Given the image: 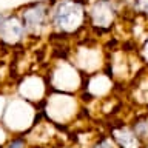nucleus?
<instances>
[{"label": "nucleus", "mask_w": 148, "mask_h": 148, "mask_svg": "<svg viewBox=\"0 0 148 148\" xmlns=\"http://www.w3.org/2000/svg\"><path fill=\"white\" fill-rule=\"evenodd\" d=\"M49 26L60 37L79 34L88 26L86 0H51Z\"/></svg>", "instance_id": "nucleus-1"}, {"label": "nucleus", "mask_w": 148, "mask_h": 148, "mask_svg": "<svg viewBox=\"0 0 148 148\" xmlns=\"http://www.w3.org/2000/svg\"><path fill=\"white\" fill-rule=\"evenodd\" d=\"M29 148H56L54 145H36V147H29Z\"/></svg>", "instance_id": "nucleus-12"}, {"label": "nucleus", "mask_w": 148, "mask_h": 148, "mask_svg": "<svg viewBox=\"0 0 148 148\" xmlns=\"http://www.w3.org/2000/svg\"><path fill=\"white\" fill-rule=\"evenodd\" d=\"M108 136L113 139L116 148H145L147 145L136 136L130 123L119 122L110 127Z\"/></svg>", "instance_id": "nucleus-6"}, {"label": "nucleus", "mask_w": 148, "mask_h": 148, "mask_svg": "<svg viewBox=\"0 0 148 148\" xmlns=\"http://www.w3.org/2000/svg\"><path fill=\"white\" fill-rule=\"evenodd\" d=\"M49 12H51V2H46V0L23 5L17 11V14L22 18L28 39L37 40L51 31Z\"/></svg>", "instance_id": "nucleus-2"}, {"label": "nucleus", "mask_w": 148, "mask_h": 148, "mask_svg": "<svg viewBox=\"0 0 148 148\" xmlns=\"http://www.w3.org/2000/svg\"><path fill=\"white\" fill-rule=\"evenodd\" d=\"M8 14H5V12H0V26L3 25V22H5V18H6Z\"/></svg>", "instance_id": "nucleus-11"}, {"label": "nucleus", "mask_w": 148, "mask_h": 148, "mask_svg": "<svg viewBox=\"0 0 148 148\" xmlns=\"http://www.w3.org/2000/svg\"><path fill=\"white\" fill-rule=\"evenodd\" d=\"M2 148H29V142H28L25 133H23V134H17V136L9 137Z\"/></svg>", "instance_id": "nucleus-8"}, {"label": "nucleus", "mask_w": 148, "mask_h": 148, "mask_svg": "<svg viewBox=\"0 0 148 148\" xmlns=\"http://www.w3.org/2000/svg\"><path fill=\"white\" fill-rule=\"evenodd\" d=\"M131 2V11L139 17L148 20V0H130Z\"/></svg>", "instance_id": "nucleus-10"}, {"label": "nucleus", "mask_w": 148, "mask_h": 148, "mask_svg": "<svg viewBox=\"0 0 148 148\" xmlns=\"http://www.w3.org/2000/svg\"><path fill=\"white\" fill-rule=\"evenodd\" d=\"M119 16L117 0H86L88 26L96 32H108Z\"/></svg>", "instance_id": "nucleus-3"}, {"label": "nucleus", "mask_w": 148, "mask_h": 148, "mask_svg": "<svg viewBox=\"0 0 148 148\" xmlns=\"http://www.w3.org/2000/svg\"><path fill=\"white\" fill-rule=\"evenodd\" d=\"M48 82L54 91H62V92H74L80 90L83 85L80 71L77 69L76 65L69 63L68 60H60L57 68L51 71Z\"/></svg>", "instance_id": "nucleus-4"}, {"label": "nucleus", "mask_w": 148, "mask_h": 148, "mask_svg": "<svg viewBox=\"0 0 148 148\" xmlns=\"http://www.w3.org/2000/svg\"><path fill=\"white\" fill-rule=\"evenodd\" d=\"M28 39L22 18L17 12L8 14L3 25L0 26V46H17Z\"/></svg>", "instance_id": "nucleus-5"}, {"label": "nucleus", "mask_w": 148, "mask_h": 148, "mask_svg": "<svg viewBox=\"0 0 148 148\" xmlns=\"http://www.w3.org/2000/svg\"><path fill=\"white\" fill-rule=\"evenodd\" d=\"M130 127L133 128L136 136L145 145H148V113H142V114L134 116V119L130 122Z\"/></svg>", "instance_id": "nucleus-7"}, {"label": "nucleus", "mask_w": 148, "mask_h": 148, "mask_svg": "<svg viewBox=\"0 0 148 148\" xmlns=\"http://www.w3.org/2000/svg\"><path fill=\"white\" fill-rule=\"evenodd\" d=\"M86 148H116V145L108 134H100L92 139V142Z\"/></svg>", "instance_id": "nucleus-9"}]
</instances>
